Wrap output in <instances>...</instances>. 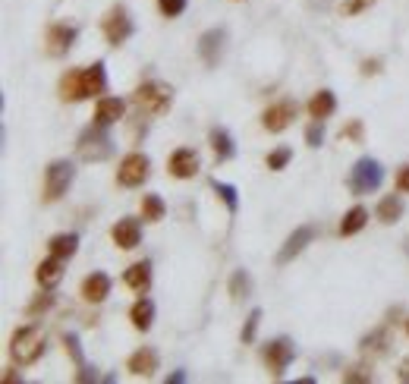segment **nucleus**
Wrapping results in <instances>:
<instances>
[{"label":"nucleus","instance_id":"obj_34","mask_svg":"<svg viewBox=\"0 0 409 384\" xmlns=\"http://www.w3.org/2000/svg\"><path fill=\"white\" fill-rule=\"evenodd\" d=\"M63 346H67V353L72 356V362H76V366H85V356H82V344H79V337L72 334V331H67V334H63Z\"/></svg>","mask_w":409,"mask_h":384},{"label":"nucleus","instance_id":"obj_33","mask_svg":"<svg viewBox=\"0 0 409 384\" xmlns=\"http://www.w3.org/2000/svg\"><path fill=\"white\" fill-rule=\"evenodd\" d=\"M340 381L343 384H369L371 381V372L365 366H353V368H347V372L340 375Z\"/></svg>","mask_w":409,"mask_h":384},{"label":"nucleus","instance_id":"obj_43","mask_svg":"<svg viewBox=\"0 0 409 384\" xmlns=\"http://www.w3.org/2000/svg\"><path fill=\"white\" fill-rule=\"evenodd\" d=\"M397 378H400V381H406V384H409V356H406L403 362H400V372H397Z\"/></svg>","mask_w":409,"mask_h":384},{"label":"nucleus","instance_id":"obj_3","mask_svg":"<svg viewBox=\"0 0 409 384\" xmlns=\"http://www.w3.org/2000/svg\"><path fill=\"white\" fill-rule=\"evenodd\" d=\"M76 151H79V158L89 164L107 161V158L114 155V139H111V133H107V126L94 123V126L82 129V136H79V142H76Z\"/></svg>","mask_w":409,"mask_h":384},{"label":"nucleus","instance_id":"obj_4","mask_svg":"<svg viewBox=\"0 0 409 384\" xmlns=\"http://www.w3.org/2000/svg\"><path fill=\"white\" fill-rule=\"evenodd\" d=\"M41 353H45V334H41L35 324H26V328H19L16 334H13L10 356L16 366H32V362L41 359Z\"/></svg>","mask_w":409,"mask_h":384},{"label":"nucleus","instance_id":"obj_21","mask_svg":"<svg viewBox=\"0 0 409 384\" xmlns=\"http://www.w3.org/2000/svg\"><path fill=\"white\" fill-rule=\"evenodd\" d=\"M35 278H38V284L41 287H57L63 280V258H57V256H50L45 258L38 268H35Z\"/></svg>","mask_w":409,"mask_h":384},{"label":"nucleus","instance_id":"obj_1","mask_svg":"<svg viewBox=\"0 0 409 384\" xmlns=\"http://www.w3.org/2000/svg\"><path fill=\"white\" fill-rule=\"evenodd\" d=\"M107 92V72L104 63H92V67L82 70H70L67 76L60 79V98L63 101H85L94 95H104Z\"/></svg>","mask_w":409,"mask_h":384},{"label":"nucleus","instance_id":"obj_15","mask_svg":"<svg viewBox=\"0 0 409 384\" xmlns=\"http://www.w3.org/2000/svg\"><path fill=\"white\" fill-rule=\"evenodd\" d=\"M111 240L120 246V249H136L138 240H142V227H138L136 217H123V221L114 224L111 230Z\"/></svg>","mask_w":409,"mask_h":384},{"label":"nucleus","instance_id":"obj_20","mask_svg":"<svg viewBox=\"0 0 409 384\" xmlns=\"http://www.w3.org/2000/svg\"><path fill=\"white\" fill-rule=\"evenodd\" d=\"M208 142H211V148H214V158L217 161H230L233 155H236V142H233V136L227 133L224 126H214L208 133Z\"/></svg>","mask_w":409,"mask_h":384},{"label":"nucleus","instance_id":"obj_37","mask_svg":"<svg viewBox=\"0 0 409 384\" xmlns=\"http://www.w3.org/2000/svg\"><path fill=\"white\" fill-rule=\"evenodd\" d=\"M321 142H325V126H321V120H312L309 129H305V145H309V148H318Z\"/></svg>","mask_w":409,"mask_h":384},{"label":"nucleus","instance_id":"obj_16","mask_svg":"<svg viewBox=\"0 0 409 384\" xmlns=\"http://www.w3.org/2000/svg\"><path fill=\"white\" fill-rule=\"evenodd\" d=\"M126 368L136 378H151V375L158 372V353L151 350V346H142V350H136L133 356L126 359Z\"/></svg>","mask_w":409,"mask_h":384},{"label":"nucleus","instance_id":"obj_2","mask_svg":"<svg viewBox=\"0 0 409 384\" xmlns=\"http://www.w3.org/2000/svg\"><path fill=\"white\" fill-rule=\"evenodd\" d=\"M133 101H136V107L142 114H148V117H160V114L170 111L173 92H170V85L158 82V79H148V82H142L133 92Z\"/></svg>","mask_w":409,"mask_h":384},{"label":"nucleus","instance_id":"obj_38","mask_svg":"<svg viewBox=\"0 0 409 384\" xmlns=\"http://www.w3.org/2000/svg\"><path fill=\"white\" fill-rule=\"evenodd\" d=\"M158 10L164 13L167 19H173V16H180V13L186 10V0H158Z\"/></svg>","mask_w":409,"mask_h":384},{"label":"nucleus","instance_id":"obj_8","mask_svg":"<svg viewBox=\"0 0 409 384\" xmlns=\"http://www.w3.org/2000/svg\"><path fill=\"white\" fill-rule=\"evenodd\" d=\"M148 170H151L148 155H142V151H133V155H126V158L120 161V170H116V183L126 186V190H136V186H142L145 180H148Z\"/></svg>","mask_w":409,"mask_h":384},{"label":"nucleus","instance_id":"obj_10","mask_svg":"<svg viewBox=\"0 0 409 384\" xmlns=\"http://www.w3.org/2000/svg\"><path fill=\"white\" fill-rule=\"evenodd\" d=\"M315 236H318V227H315V224H302V227H296L293 234L287 236V243L280 246V252H277V265H290V262H293V258L299 256V252L305 249V246L315 240Z\"/></svg>","mask_w":409,"mask_h":384},{"label":"nucleus","instance_id":"obj_29","mask_svg":"<svg viewBox=\"0 0 409 384\" xmlns=\"http://www.w3.org/2000/svg\"><path fill=\"white\" fill-rule=\"evenodd\" d=\"M160 217H164V202H160V195H145L142 199V221H148V224H158Z\"/></svg>","mask_w":409,"mask_h":384},{"label":"nucleus","instance_id":"obj_41","mask_svg":"<svg viewBox=\"0 0 409 384\" xmlns=\"http://www.w3.org/2000/svg\"><path fill=\"white\" fill-rule=\"evenodd\" d=\"M397 190L400 192H409V164H403L400 173H397Z\"/></svg>","mask_w":409,"mask_h":384},{"label":"nucleus","instance_id":"obj_40","mask_svg":"<svg viewBox=\"0 0 409 384\" xmlns=\"http://www.w3.org/2000/svg\"><path fill=\"white\" fill-rule=\"evenodd\" d=\"M76 381H79V384H85V381H98V368H94V366H79Z\"/></svg>","mask_w":409,"mask_h":384},{"label":"nucleus","instance_id":"obj_23","mask_svg":"<svg viewBox=\"0 0 409 384\" xmlns=\"http://www.w3.org/2000/svg\"><path fill=\"white\" fill-rule=\"evenodd\" d=\"M48 249H50V256H57V258H72L76 256V249H79V234H57V236H50V243H48Z\"/></svg>","mask_w":409,"mask_h":384},{"label":"nucleus","instance_id":"obj_6","mask_svg":"<svg viewBox=\"0 0 409 384\" xmlns=\"http://www.w3.org/2000/svg\"><path fill=\"white\" fill-rule=\"evenodd\" d=\"M72 177H76L72 161H63V158H60V161L48 164V170H45V202H48V205L67 195V190L72 186Z\"/></svg>","mask_w":409,"mask_h":384},{"label":"nucleus","instance_id":"obj_26","mask_svg":"<svg viewBox=\"0 0 409 384\" xmlns=\"http://www.w3.org/2000/svg\"><path fill=\"white\" fill-rule=\"evenodd\" d=\"M403 217V199L400 195H384L381 205H378V221L381 224H393Z\"/></svg>","mask_w":409,"mask_h":384},{"label":"nucleus","instance_id":"obj_24","mask_svg":"<svg viewBox=\"0 0 409 384\" xmlns=\"http://www.w3.org/2000/svg\"><path fill=\"white\" fill-rule=\"evenodd\" d=\"M129 322H133V328L138 331H148L151 328V322H155V302L151 300H136V306L129 309Z\"/></svg>","mask_w":409,"mask_h":384},{"label":"nucleus","instance_id":"obj_35","mask_svg":"<svg viewBox=\"0 0 409 384\" xmlns=\"http://www.w3.org/2000/svg\"><path fill=\"white\" fill-rule=\"evenodd\" d=\"M369 6H375V0H343L340 13L343 16H359V13L369 10Z\"/></svg>","mask_w":409,"mask_h":384},{"label":"nucleus","instance_id":"obj_5","mask_svg":"<svg viewBox=\"0 0 409 384\" xmlns=\"http://www.w3.org/2000/svg\"><path fill=\"white\" fill-rule=\"evenodd\" d=\"M381 183H384V168L375 158H359L353 164V170H349V190H353V195H369Z\"/></svg>","mask_w":409,"mask_h":384},{"label":"nucleus","instance_id":"obj_36","mask_svg":"<svg viewBox=\"0 0 409 384\" xmlns=\"http://www.w3.org/2000/svg\"><path fill=\"white\" fill-rule=\"evenodd\" d=\"M258 322H261V309H252L249 318H246V324H243V344H252V340H255Z\"/></svg>","mask_w":409,"mask_h":384},{"label":"nucleus","instance_id":"obj_18","mask_svg":"<svg viewBox=\"0 0 409 384\" xmlns=\"http://www.w3.org/2000/svg\"><path fill=\"white\" fill-rule=\"evenodd\" d=\"M126 114V101L123 98H101L98 107H94V123L98 126H114L116 120H123Z\"/></svg>","mask_w":409,"mask_h":384},{"label":"nucleus","instance_id":"obj_42","mask_svg":"<svg viewBox=\"0 0 409 384\" xmlns=\"http://www.w3.org/2000/svg\"><path fill=\"white\" fill-rule=\"evenodd\" d=\"M381 72V60H365L362 63V76H378Z\"/></svg>","mask_w":409,"mask_h":384},{"label":"nucleus","instance_id":"obj_7","mask_svg":"<svg viewBox=\"0 0 409 384\" xmlns=\"http://www.w3.org/2000/svg\"><path fill=\"white\" fill-rule=\"evenodd\" d=\"M265 366H268V372L274 375V378H283V372H287V366L296 359V346H293V340H287V337H277V340H268L265 344Z\"/></svg>","mask_w":409,"mask_h":384},{"label":"nucleus","instance_id":"obj_27","mask_svg":"<svg viewBox=\"0 0 409 384\" xmlns=\"http://www.w3.org/2000/svg\"><path fill=\"white\" fill-rule=\"evenodd\" d=\"M230 296L233 300H249L252 296V278H249V271L246 268H236L233 271V278H230Z\"/></svg>","mask_w":409,"mask_h":384},{"label":"nucleus","instance_id":"obj_44","mask_svg":"<svg viewBox=\"0 0 409 384\" xmlns=\"http://www.w3.org/2000/svg\"><path fill=\"white\" fill-rule=\"evenodd\" d=\"M182 381H186V372H182V368H177L173 375H167V384H182Z\"/></svg>","mask_w":409,"mask_h":384},{"label":"nucleus","instance_id":"obj_28","mask_svg":"<svg viewBox=\"0 0 409 384\" xmlns=\"http://www.w3.org/2000/svg\"><path fill=\"white\" fill-rule=\"evenodd\" d=\"M359 346H362V353L381 356V353L387 350V328H378V331H371V334H365Z\"/></svg>","mask_w":409,"mask_h":384},{"label":"nucleus","instance_id":"obj_17","mask_svg":"<svg viewBox=\"0 0 409 384\" xmlns=\"http://www.w3.org/2000/svg\"><path fill=\"white\" fill-rule=\"evenodd\" d=\"M170 173L177 180H192L199 173V155L192 148H177L170 155Z\"/></svg>","mask_w":409,"mask_h":384},{"label":"nucleus","instance_id":"obj_11","mask_svg":"<svg viewBox=\"0 0 409 384\" xmlns=\"http://www.w3.org/2000/svg\"><path fill=\"white\" fill-rule=\"evenodd\" d=\"M76 38H79V28H76V26L54 23V26L48 28V35H45V50H48V57H63L72 45H76Z\"/></svg>","mask_w":409,"mask_h":384},{"label":"nucleus","instance_id":"obj_45","mask_svg":"<svg viewBox=\"0 0 409 384\" xmlns=\"http://www.w3.org/2000/svg\"><path fill=\"white\" fill-rule=\"evenodd\" d=\"M13 381H19V375L13 372V368H6V372H4V384H13Z\"/></svg>","mask_w":409,"mask_h":384},{"label":"nucleus","instance_id":"obj_12","mask_svg":"<svg viewBox=\"0 0 409 384\" xmlns=\"http://www.w3.org/2000/svg\"><path fill=\"white\" fill-rule=\"evenodd\" d=\"M293 120H296V104H293V101H277V104H271L265 114H261V126H265L268 133H283Z\"/></svg>","mask_w":409,"mask_h":384},{"label":"nucleus","instance_id":"obj_9","mask_svg":"<svg viewBox=\"0 0 409 384\" xmlns=\"http://www.w3.org/2000/svg\"><path fill=\"white\" fill-rule=\"evenodd\" d=\"M101 28H104V38L107 45H123V41L133 35V19H129L126 6H114L111 13L104 16V23H101Z\"/></svg>","mask_w":409,"mask_h":384},{"label":"nucleus","instance_id":"obj_30","mask_svg":"<svg viewBox=\"0 0 409 384\" xmlns=\"http://www.w3.org/2000/svg\"><path fill=\"white\" fill-rule=\"evenodd\" d=\"M211 190H214L217 195H221V199H224V205H227V212L233 214V212H236V208H239V199H236V186H230V183H221V180H211Z\"/></svg>","mask_w":409,"mask_h":384},{"label":"nucleus","instance_id":"obj_22","mask_svg":"<svg viewBox=\"0 0 409 384\" xmlns=\"http://www.w3.org/2000/svg\"><path fill=\"white\" fill-rule=\"evenodd\" d=\"M334 111H337V98H334V92L321 89L318 95H312V101H309V117L312 120H327Z\"/></svg>","mask_w":409,"mask_h":384},{"label":"nucleus","instance_id":"obj_14","mask_svg":"<svg viewBox=\"0 0 409 384\" xmlns=\"http://www.w3.org/2000/svg\"><path fill=\"white\" fill-rule=\"evenodd\" d=\"M107 296H111V278H107L104 271H92L89 278L82 280V300L92 302V306H98V302H104Z\"/></svg>","mask_w":409,"mask_h":384},{"label":"nucleus","instance_id":"obj_31","mask_svg":"<svg viewBox=\"0 0 409 384\" xmlns=\"http://www.w3.org/2000/svg\"><path fill=\"white\" fill-rule=\"evenodd\" d=\"M290 161H293V148L280 145V148H274L271 155H268V170H283Z\"/></svg>","mask_w":409,"mask_h":384},{"label":"nucleus","instance_id":"obj_19","mask_svg":"<svg viewBox=\"0 0 409 384\" xmlns=\"http://www.w3.org/2000/svg\"><path fill=\"white\" fill-rule=\"evenodd\" d=\"M123 280H126L129 290H136V293H145V290L151 287V262H148V258H142V262L129 265L126 274H123Z\"/></svg>","mask_w":409,"mask_h":384},{"label":"nucleus","instance_id":"obj_32","mask_svg":"<svg viewBox=\"0 0 409 384\" xmlns=\"http://www.w3.org/2000/svg\"><path fill=\"white\" fill-rule=\"evenodd\" d=\"M50 306H54V293H41V296H35V300L28 302L26 315H28V318H38V315H45Z\"/></svg>","mask_w":409,"mask_h":384},{"label":"nucleus","instance_id":"obj_46","mask_svg":"<svg viewBox=\"0 0 409 384\" xmlns=\"http://www.w3.org/2000/svg\"><path fill=\"white\" fill-rule=\"evenodd\" d=\"M406 334H409V322H406Z\"/></svg>","mask_w":409,"mask_h":384},{"label":"nucleus","instance_id":"obj_25","mask_svg":"<svg viewBox=\"0 0 409 384\" xmlns=\"http://www.w3.org/2000/svg\"><path fill=\"white\" fill-rule=\"evenodd\" d=\"M365 224H369V212H365L362 205H353L347 214H343V221H340V236H353V234H359Z\"/></svg>","mask_w":409,"mask_h":384},{"label":"nucleus","instance_id":"obj_13","mask_svg":"<svg viewBox=\"0 0 409 384\" xmlns=\"http://www.w3.org/2000/svg\"><path fill=\"white\" fill-rule=\"evenodd\" d=\"M224 41H227L224 28H208L199 38V57L204 67H217V60H221V54H224Z\"/></svg>","mask_w":409,"mask_h":384},{"label":"nucleus","instance_id":"obj_39","mask_svg":"<svg viewBox=\"0 0 409 384\" xmlns=\"http://www.w3.org/2000/svg\"><path fill=\"white\" fill-rule=\"evenodd\" d=\"M340 139H349V142H362V120H349L347 126L340 129Z\"/></svg>","mask_w":409,"mask_h":384}]
</instances>
